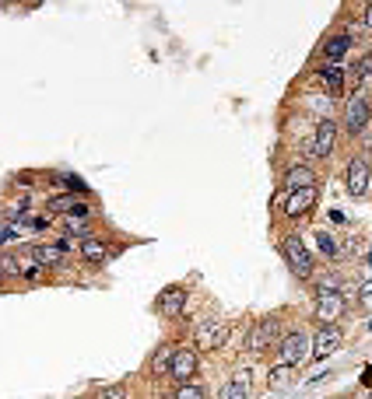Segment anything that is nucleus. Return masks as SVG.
Returning a JSON list of instances; mask_svg holds the SVG:
<instances>
[{"label": "nucleus", "mask_w": 372, "mask_h": 399, "mask_svg": "<svg viewBox=\"0 0 372 399\" xmlns=\"http://www.w3.org/2000/svg\"><path fill=\"white\" fill-rule=\"evenodd\" d=\"M358 74H362V77H372V53H369V56H362V64H358Z\"/></svg>", "instance_id": "nucleus-24"}, {"label": "nucleus", "mask_w": 372, "mask_h": 399, "mask_svg": "<svg viewBox=\"0 0 372 399\" xmlns=\"http://www.w3.org/2000/svg\"><path fill=\"white\" fill-rule=\"evenodd\" d=\"M81 256H85L88 263H105V256H109V249H105L98 239H85V242H81Z\"/></svg>", "instance_id": "nucleus-16"}, {"label": "nucleus", "mask_w": 372, "mask_h": 399, "mask_svg": "<svg viewBox=\"0 0 372 399\" xmlns=\"http://www.w3.org/2000/svg\"><path fill=\"white\" fill-rule=\"evenodd\" d=\"M365 25H369V28H372V4H369V8H365Z\"/></svg>", "instance_id": "nucleus-28"}, {"label": "nucleus", "mask_w": 372, "mask_h": 399, "mask_svg": "<svg viewBox=\"0 0 372 399\" xmlns=\"http://www.w3.org/2000/svg\"><path fill=\"white\" fill-rule=\"evenodd\" d=\"M288 193L292 189H309V186H316V172L312 168H305V165H295V168H288Z\"/></svg>", "instance_id": "nucleus-13"}, {"label": "nucleus", "mask_w": 372, "mask_h": 399, "mask_svg": "<svg viewBox=\"0 0 372 399\" xmlns=\"http://www.w3.org/2000/svg\"><path fill=\"white\" fill-rule=\"evenodd\" d=\"M176 399H204V389L193 385V382H183V385L176 389Z\"/></svg>", "instance_id": "nucleus-21"}, {"label": "nucleus", "mask_w": 372, "mask_h": 399, "mask_svg": "<svg viewBox=\"0 0 372 399\" xmlns=\"http://www.w3.org/2000/svg\"><path fill=\"white\" fill-rule=\"evenodd\" d=\"M222 344H225V326H222V322L207 319V322L197 326V347H200V351H215V347H222Z\"/></svg>", "instance_id": "nucleus-5"}, {"label": "nucleus", "mask_w": 372, "mask_h": 399, "mask_svg": "<svg viewBox=\"0 0 372 399\" xmlns=\"http://www.w3.org/2000/svg\"><path fill=\"white\" fill-rule=\"evenodd\" d=\"M369 116H372L369 102H365L362 95H355V98L348 102V109H344V127H348L351 133H362V130H365V123H369Z\"/></svg>", "instance_id": "nucleus-4"}, {"label": "nucleus", "mask_w": 372, "mask_h": 399, "mask_svg": "<svg viewBox=\"0 0 372 399\" xmlns=\"http://www.w3.org/2000/svg\"><path fill=\"white\" fill-rule=\"evenodd\" d=\"M172 354H176V351H169V347H166L162 354H158V358H154V371H169V364H172Z\"/></svg>", "instance_id": "nucleus-22"}, {"label": "nucleus", "mask_w": 372, "mask_h": 399, "mask_svg": "<svg viewBox=\"0 0 372 399\" xmlns=\"http://www.w3.org/2000/svg\"><path fill=\"white\" fill-rule=\"evenodd\" d=\"M288 382H292V364H281L271 371V389H285Z\"/></svg>", "instance_id": "nucleus-20"}, {"label": "nucleus", "mask_w": 372, "mask_h": 399, "mask_svg": "<svg viewBox=\"0 0 372 399\" xmlns=\"http://www.w3.org/2000/svg\"><path fill=\"white\" fill-rule=\"evenodd\" d=\"M348 46H351L348 35H334V39L324 46V56H327V60H341V56L348 53Z\"/></svg>", "instance_id": "nucleus-17"}, {"label": "nucleus", "mask_w": 372, "mask_h": 399, "mask_svg": "<svg viewBox=\"0 0 372 399\" xmlns=\"http://www.w3.org/2000/svg\"><path fill=\"white\" fill-rule=\"evenodd\" d=\"M49 207L57 210V214H74V217H85V214H88V207H85L81 200H74V196H57V200H49Z\"/></svg>", "instance_id": "nucleus-15"}, {"label": "nucleus", "mask_w": 372, "mask_h": 399, "mask_svg": "<svg viewBox=\"0 0 372 399\" xmlns=\"http://www.w3.org/2000/svg\"><path fill=\"white\" fill-rule=\"evenodd\" d=\"M334 137H337V123L334 120H324L320 127H316V137H312V154L316 158H327L330 151H334Z\"/></svg>", "instance_id": "nucleus-9"}, {"label": "nucleus", "mask_w": 372, "mask_h": 399, "mask_svg": "<svg viewBox=\"0 0 372 399\" xmlns=\"http://www.w3.org/2000/svg\"><path fill=\"white\" fill-rule=\"evenodd\" d=\"M309 347H312V344H309V336H305L302 329L288 333V336L281 340V347H278V351H281V364H292V368H295V364H302V361L312 354Z\"/></svg>", "instance_id": "nucleus-1"}, {"label": "nucleus", "mask_w": 372, "mask_h": 399, "mask_svg": "<svg viewBox=\"0 0 372 399\" xmlns=\"http://www.w3.org/2000/svg\"><path fill=\"white\" fill-rule=\"evenodd\" d=\"M369 189V165L362 161V158H355L351 165H348V193L351 196H362Z\"/></svg>", "instance_id": "nucleus-11"}, {"label": "nucleus", "mask_w": 372, "mask_h": 399, "mask_svg": "<svg viewBox=\"0 0 372 399\" xmlns=\"http://www.w3.org/2000/svg\"><path fill=\"white\" fill-rule=\"evenodd\" d=\"M316 242H320V249H324L327 256H334V242H330V235H320V239H316Z\"/></svg>", "instance_id": "nucleus-27"}, {"label": "nucleus", "mask_w": 372, "mask_h": 399, "mask_svg": "<svg viewBox=\"0 0 372 399\" xmlns=\"http://www.w3.org/2000/svg\"><path fill=\"white\" fill-rule=\"evenodd\" d=\"M281 252H285L288 266H292L299 277H309V273H312V256H309V249L302 245V239H299V235H288V239H285V245H281Z\"/></svg>", "instance_id": "nucleus-2"}, {"label": "nucleus", "mask_w": 372, "mask_h": 399, "mask_svg": "<svg viewBox=\"0 0 372 399\" xmlns=\"http://www.w3.org/2000/svg\"><path fill=\"white\" fill-rule=\"evenodd\" d=\"M341 340H344V333H341L337 326H324L320 333H316V340H312V354H316V358L334 354V351L341 347Z\"/></svg>", "instance_id": "nucleus-6"}, {"label": "nucleus", "mask_w": 372, "mask_h": 399, "mask_svg": "<svg viewBox=\"0 0 372 399\" xmlns=\"http://www.w3.org/2000/svg\"><path fill=\"white\" fill-rule=\"evenodd\" d=\"M4 277H8V273H4V266H0V284H4Z\"/></svg>", "instance_id": "nucleus-29"}, {"label": "nucleus", "mask_w": 372, "mask_h": 399, "mask_svg": "<svg viewBox=\"0 0 372 399\" xmlns=\"http://www.w3.org/2000/svg\"><path fill=\"white\" fill-rule=\"evenodd\" d=\"M312 312H316V319H320L324 326H334V322L344 315V295H341V291H320Z\"/></svg>", "instance_id": "nucleus-3"}, {"label": "nucleus", "mask_w": 372, "mask_h": 399, "mask_svg": "<svg viewBox=\"0 0 372 399\" xmlns=\"http://www.w3.org/2000/svg\"><path fill=\"white\" fill-rule=\"evenodd\" d=\"M183 308H186V291H179V288H172V291H166L162 298H158V312H162L166 319H179Z\"/></svg>", "instance_id": "nucleus-12"}, {"label": "nucleus", "mask_w": 372, "mask_h": 399, "mask_svg": "<svg viewBox=\"0 0 372 399\" xmlns=\"http://www.w3.org/2000/svg\"><path fill=\"white\" fill-rule=\"evenodd\" d=\"M169 375L183 385V382H190L193 375H197V354L193 351H176L172 354V364H169Z\"/></svg>", "instance_id": "nucleus-8"}, {"label": "nucleus", "mask_w": 372, "mask_h": 399, "mask_svg": "<svg viewBox=\"0 0 372 399\" xmlns=\"http://www.w3.org/2000/svg\"><path fill=\"white\" fill-rule=\"evenodd\" d=\"M278 336V319H260L256 329L249 333V351H263L267 344H274Z\"/></svg>", "instance_id": "nucleus-10"}, {"label": "nucleus", "mask_w": 372, "mask_h": 399, "mask_svg": "<svg viewBox=\"0 0 372 399\" xmlns=\"http://www.w3.org/2000/svg\"><path fill=\"white\" fill-rule=\"evenodd\" d=\"M312 203H316V186H309V189H292L288 200H285V214H288V217H302V214L312 210Z\"/></svg>", "instance_id": "nucleus-7"}, {"label": "nucleus", "mask_w": 372, "mask_h": 399, "mask_svg": "<svg viewBox=\"0 0 372 399\" xmlns=\"http://www.w3.org/2000/svg\"><path fill=\"white\" fill-rule=\"evenodd\" d=\"M32 256L39 259V266H60L64 256H67V249H64V245H39Z\"/></svg>", "instance_id": "nucleus-14"}, {"label": "nucleus", "mask_w": 372, "mask_h": 399, "mask_svg": "<svg viewBox=\"0 0 372 399\" xmlns=\"http://www.w3.org/2000/svg\"><path fill=\"white\" fill-rule=\"evenodd\" d=\"M358 298H362V305H365V308H372V284H365Z\"/></svg>", "instance_id": "nucleus-26"}, {"label": "nucleus", "mask_w": 372, "mask_h": 399, "mask_svg": "<svg viewBox=\"0 0 372 399\" xmlns=\"http://www.w3.org/2000/svg\"><path fill=\"white\" fill-rule=\"evenodd\" d=\"M324 84H327V91H330V95H337V91H341V84H344L341 67H327V71H324Z\"/></svg>", "instance_id": "nucleus-19"}, {"label": "nucleus", "mask_w": 372, "mask_h": 399, "mask_svg": "<svg viewBox=\"0 0 372 399\" xmlns=\"http://www.w3.org/2000/svg\"><path fill=\"white\" fill-rule=\"evenodd\" d=\"M0 266H4V273H21V266H18L15 256H4V259H0Z\"/></svg>", "instance_id": "nucleus-23"}, {"label": "nucleus", "mask_w": 372, "mask_h": 399, "mask_svg": "<svg viewBox=\"0 0 372 399\" xmlns=\"http://www.w3.org/2000/svg\"><path fill=\"white\" fill-rule=\"evenodd\" d=\"M369 399H372V392H369Z\"/></svg>", "instance_id": "nucleus-30"}, {"label": "nucleus", "mask_w": 372, "mask_h": 399, "mask_svg": "<svg viewBox=\"0 0 372 399\" xmlns=\"http://www.w3.org/2000/svg\"><path fill=\"white\" fill-rule=\"evenodd\" d=\"M222 399H246V371H239V378L222 389Z\"/></svg>", "instance_id": "nucleus-18"}, {"label": "nucleus", "mask_w": 372, "mask_h": 399, "mask_svg": "<svg viewBox=\"0 0 372 399\" xmlns=\"http://www.w3.org/2000/svg\"><path fill=\"white\" fill-rule=\"evenodd\" d=\"M102 399H127V392H123L120 385H113V389H105V392H102Z\"/></svg>", "instance_id": "nucleus-25"}]
</instances>
